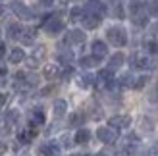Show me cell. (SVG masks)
Wrapping results in <instances>:
<instances>
[{
	"label": "cell",
	"instance_id": "obj_1",
	"mask_svg": "<svg viewBox=\"0 0 158 156\" xmlns=\"http://www.w3.org/2000/svg\"><path fill=\"white\" fill-rule=\"evenodd\" d=\"M106 37H108V43H112L114 46H125L127 44V33H125L122 27H110L106 31Z\"/></svg>",
	"mask_w": 158,
	"mask_h": 156
},
{
	"label": "cell",
	"instance_id": "obj_2",
	"mask_svg": "<svg viewBox=\"0 0 158 156\" xmlns=\"http://www.w3.org/2000/svg\"><path fill=\"white\" fill-rule=\"evenodd\" d=\"M97 137L104 145H112V143H116V139H118V129H114V127H98Z\"/></svg>",
	"mask_w": 158,
	"mask_h": 156
},
{
	"label": "cell",
	"instance_id": "obj_3",
	"mask_svg": "<svg viewBox=\"0 0 158 156\" xmlns=\"http://www.w3.org/2000/svg\"><path fill=\"white\" fill-rule=\"evenodd\" d=\"M43 27H44V31H46L48 35H58V33H62V31H64V21L54 15V18H48V19L44 21Z\"/></svg>",
	"mask_w": 158,
	"mask_h": 156
},
{
	"label": "cell",
	"instance_id": "obj_4",
	"mask_svg": "<svg viewBox=\"0 0 158 156\" xmlns=\"http://www.w3.org/2000/svg\"><path fill=\"white\" fill-rule=\"evenodd\" d=\"M58 152H60V145L54 141H48L39 146V156H58Z\"/></svg>",
	"mask_w": 158,
	"mask_h": 156
},
{
	"label": "cell",
	"instance_id": "obj_5",
	"mask_svg": "<svg viewBox=\"0 0 158 156\" xmlns=\"http://www.w3.org/2000/svg\"><path fill=\"white\" fill-rule=\"evenodd\" d=\"M12 6V10H14V14L18 15L19 19H29L31 18V10L23 4V2H19V0H14V2L10 4Z\"/></svg>",
	"mask_w": 158,
	"mask_h": 156
},
{
	"label": "cell",
	"instance_id": "obj_6",
	"mask_svg": "<svg viewBox=\"0 0 158 156\" xmlns=\"http://www.w3.org/2000/svg\"><path fill=\"white\" fill-rule=\"evenodd\" d=\"M81 23H83L85 29H97L100 25V15L91 14V12H85L83 18H81Z\"/></svg>",
	"mask_w": 158,
	"mask_h": 156
},
{
	"label": "cell",
	"instance_id": "obj_7",
	"mask_svg": "<svg viewBox=\"0 0 158 156\" xmlns=\"http://www.w3.org/2000/svg\"><path fill=\"white\" fill-rule=\"evenodd\" d=\"M83 41H85V33H83L81 29H72L66 35V39H64L66 44H81Z\"/></svg>",
	"mask_w": 158,
	"mask_h": 156
},
{
	"label": "cell",
	"instance_id": "obj_8",
	"mask_svg": "<svg viewBox=\"0 0 158 156\" xmlns=\"http://www.w3.org/2000/svg\"><path fill=\"white\" fill-rule=\"evenodd\" d=\"M91 52H93V56H97L98 60H102L108 54V46H106V43H102V41H93Z\"/></svg>",
	"mask_w": 158,
	"mask_h": 156
},
{
	"label": "cell",
	"instance_id": "obj_9",
	"mask_svg": "<svg viewBox=\"0 0 158 156\" xmlns=\"http://www.w3.org/2000/svg\"><path fill=\"white\" fill-rule=\"evenodd\" d=\"M129 123H131L129 116H114V118H110V127H114V129L129 127Z\"/></svg>",
	"mask_w": 158,
	"mask_h": 156
},
{
	"label": "cell",
	"instance_id": "obj_10",
	"mask_svg": "<svg viewBox=\"0 0 158 156\" xmlns=\"http://www.w3.org/2000/svg\"><path fill=\"white\" fill-rule=\"evenodd\" d=\"M97 79H98V83H100V85H104V87H108V85L114 81V69H110V68H106V69H100Z\"/></svg>",
	"mask_w": 158,
	"mask_h": 156
},
{
	"label": "cell",
	"instance_id": "obj_11",
	"mask_svg": "<svg viewBox=\"0 0 158 156\" xmlns=\"http://www.w3.org/2000/svg\"><path fill=\"white\" fill-rule=\"evenodd\" d=\"M133 21H135V25H147V19H148V12L147 8L143 10H133Z\"/></svg>",
	"mask_w": 158,
	"mask_h": 156
},
{
	"label": "cell",
	"instance_id": "obj_12",
	"mask_svg": "<svg viewBox=\"0 0 158 156\" xmlns=\"http://www.w3.org/2000/svg\"><path fill=\"white\" fill-rule=\"evenodd\" d=\"M23 31H25V29H23L19 23H12V25H8L6 33H8V37H10V39H14V41H15V39H21Z\"/></svg>",
	"mask_w": 158,
	"mask_h": 156
},
{
	"label": "cell",
	"instance_id": "obj_13",
	"mask_svg": "<svg viewBox=\"0 0 158 156\" xmlns=\"http://www.w3.org/2000/svg\"><path fill=\"white\" fill-rule=\"evenodd\" d=\"M8 60H10L12 64H19V62L25 60V52H23V48H12V50H10V56H8Z\"/></svg>",
	"mask_w": 158,
	"mask_h": 156
},
{
	"label": "cell",
	"instance_id": "obj_14",
	"mask_svg": "<svg viewBox=\"0 0 158 156\" xmlns=\"http://www.w3.org/2000/svg\"><path fill=\"white\" fill-rule=\"evenodd\" d=\"M66 110H68V102L58 98L56 102H54V116H56V118H62V116L66 114Z\"/></svg>",
	"mask_w": 158,
	"mask_h": 156
},
{
	"label": "cell",
	"instance_id": "obj_15",
	"mask_svg": "<svg viewBox=\"0 0 158 156\" xmlns=\"http://www.w3.org/2000/svg\"><path fill=\"white\" fill-rule=\"evenodd\" d=\"M44 123V114H43V110H35L33 114H31V123L29 125L31 127H39V125H43Z\"/></svg>",
	"mask_w": 158,
	"mask_h": 156
},
{
	"label": "cell",
	"instance_id": "obj_16",
	"mask_svg": "<svg viewBox=\"0 0 158 156\" xmlns=\"http://www.w3.org/2000/svg\"><path fill=\"white\" fill-rule=\"evenodd\" d=\"M89 139H91V133H89V129H79L75 137H73V141L77 145H85V143H89Z\"/></svg>",
	"mask_w": 158,
	"mask_h": 156
},
{
	"label": "cell",
	"instance_id": "obj_17",
	"mask_svg": "<svg viewBox=\"0 0 158 156\" xmlns=\"http://www.w3.org/2000/svg\"><path fill=\"white\" fill-rule=\"evenodd\" d=\"M123 60H125V58H123V54H122V52H116L114 56H112V58L108 60V68H110V69L122 68V64H123Z\"/></svg>",
	"mask_w": 158,
	"mask_h": 156
},
{
	"label": "cell",
	"instance_id": "obj_18",
	"mask_svg": "<svg viewBox=\"0 0 158 156\" xmlns=\"http://www.w3.org/2000/svg\"><path fill=\"white\" fill-rule=\"evenodd\" d=\"M35 135H37V127H31L29 125V129H25V131H21V133H19V141L21 143H29Z\"/></svg>",
	"mask_w": 158,
	"mask_h": 156
},
{
	"label": "cell",
	"instance_id": "obj_19",
	"mask_svg": "<svg viewBox=\"0 0 158 156\" xmlns=\"http://www.w3.org/2000/svg\"><path fill=\"white\" fill-rule=\"evenodd\" d=\"M43 56H44V46H39V48L33 52V56H31V60H29V66L33 68V66H37L39 62L43 60Z\"/></svg>",
	"mask_w": 158,
	"mask_h": 156
},
{
	"label": "cell",
	"instance_id": "obj_20",
	"mask_svg": "<svg viewBox=\"0 0 158 156\" xmlns=\"http://www.w3.org/2000/svg\"><path fill=\"white\" fill-rule=\"evenodd\" d=\"M93 81H94V77L91 73H83L81 77H79V87H81V89H89L93 85Z\"/></svg>",
	"mask_w": 158,
	"mask_h": 156
},
{
	"label": "cell",
	"instance_id": "obj_21",
	"mask_svg": "<svg viewBox=\"0 0 158 156\" xmlns=\"http://www.w3.org/2000/svg\"><path fill=\"white\" fill-rule=\"evenodd\" d=\"M98 58L97 56H85V58H81V62H79V64H81V68H93V66H97L98 64Z\"/></svg>",
	"mask_w": 158,
	"mask_h": 156
},
{
	"label": "cell",
	"instance_id": "obj_22",
	"mask_svg": "<svg viewBox=\"0 0 158 156\" xmlns=\"http://www.w3.org/2000/svg\"><path fill=\"white\" fill-rule=\"evenodd\" d=\"M58 73H60L58 66H46L44 68V77L46 79H54V77H58Z\"/></svg>",
	"mask_w": 158,
	"mask_h": 156
},
{
	"label": "cell",
	"instance_id": "obj_23",
	"mask_svg": "<svg viewBox=\"0 0 158 156\" xmlns=\"http://www.w3.org/2000/svg\"><path fill=\"white\" fill-rule=\"evenodd\" d=\"M33 37H35V29H25L21 35V43L23 44H33Z\"/></svg>",
	"mask_w": 158,
	"mask_h": 156
},
{
	"label": "cell",
	"instance_id": "obj_24",
	"mask_svg": "<svg viewBox=\"0 0 158 156\" xmlns=\"http://www.w3.org/2000/svg\"><path fill=\"white\" fill-rule=\"evenodd\" d=\"M112 14L116 15L118 19H123V8H122V2H120V0H114V4H112Z\"/></svg>",
	"mask_w": 158,
	"mask_h": 156
},
{
	"label": "cell",
	"instance_id": "obj_25",
	"mask_svg": "<svg viewBox=\"0 0 158 156\" xmlns=\"http://www.w3.org/2000/svg\"><path fill=\"white\" fill-rule=\"evenodd\" d=\"M118 83H120L122 87H133V85H135V83H133V75L131 73H123Z\"/></svg>",
	"mask_w": 158,
	"mask_h": 156
},
{
	"label": "cell",
	"instance_id": "obj_26",
	"mask_svg": "<svg viewBox=\"0 0 158 156\" xmlns=\"http://www.w3.org/2000/svg\"><path fill=\"white\" fill-rule=\"evenodd\" d=\"M18 118H19V112H18V110L6 112V123H8V125H14V123L18 121Z\"/></svg>",
	"mask_w": 158,
	"mask_h": 156
},
{
	"label": "cell",
	"instance_id": "obj_27",
	"mask_svg": "<svg viewBox=\"0 0 158 156\" xmlns=\"http://www.w3.org/2000/svg\"><path fill=\"white\" fill-rule=\"evenodd\" d=\"M83 14H85V10H81V8H73V10L69 12V19H72L73 23H75V21H81Z\"/></svg>",
	"mask_w": 158,
	"mask_h": 156
},
{
	"label": "cell",
	"instance_id": "obj_28",
	"mask_svg": "<svg viewBox=\"0 0 158 156\" xmlns=\"http://www.w3.org/2000/svg\"><path fill=\"white\" fill-rule=\"evenodd\" d=\"M147 12H148V15H154V18H158V0H152V2L147 4Z\"/></svg>",
	"mask_w": 158,
	"mask_h": 156
},
{
	"label": "cell",
	"instance_id": "obj_29",
	"mask_svg": "<svg viewBox=\"0 0 158 156\" xmlns=\"http://www.w3.org/2000/svg\"><path fill=\"white\" fill-rule=\"evenodd\" d=\"M81 123H83V114L81 112H77V114H73L72 118H69V125L77 127V125H81Z\"/></svg>",
	"mask_w": 158,
	"mask_h": 156
},
{
	"label": "cell",
	"instance_id": "obj_30",
	"mask_svg": "<svg viewBox=\"0 0 158 156\" xmlns=\"http://www.w3.org/2000/svg\"><path fill=\"white\" fill-rule=\"evenodd\" d=\"M58 60H60V62H72V60H73V52H72V50L60 52V54H58Z\"/></svg>",
	"mask_w": 158,
	"mask_h": 156
},
{
	"label": "cell",
	"instance_id": "obj_31",
	"mask_svg": "<svg viewBox=\"0 0 158 156\" xmlns=\"http://www.w3.org/2000/svg\"><path fill=\"white\" fill-rule=\"evenodd\" d=\"M145 48L151 52V54H156L158 52V43H154V41H148V43H145Z\"/></svg>",
	"mask_w": 158,
	"mask_h": 156
},
{
	"label": "cell",
	"instance_id": "obj_32",
	"mask_svg": "<svg viewBox=\"0 0 158 156\" xmlns=\"http://www.w3.org/2000/svg\"><path fill=\"white\" fill-rule=\"evenodd\" d=\"M147 81H148V77H147V75H143V77H139V79L135 81V85H133V87H135V89H143L145 85H147Z\"/></svg>",
	"mask_w": 158,
	"mask_h": 156
},
{
	"label": "cell",
	"instance_id": "obj_33",
	"mask_svg": "<svg viewBox=\"0 0 158 156\" xmlns=\"http://www.w3.org/2000/svg\"><path fill=\"white\" fill-rule=\"evenodd\" d=\"M52 2H54V0H39V4H41V6H44V8L52 6Z\"/></svg>",
	"mask_w": 158,
	"mask_h": 156
},
{
	"label": "cell",
	"instance_id": "obj_34",
	"mask_svg": "<svg viewBox=\"0 0 158 156\" xmlns=\"http://www.w3.org/2000/svg\"><path fill=\"white\" fill-rule=\"evenodd\" d=\"M4 152H6V145H4L2 141H0V156H2Z\"/></svg>",
	"mask_w": 158,
	"mask_h": 156
},
{
	"label": "cell",
	"instance_id": "obj_35",
	"mask_svg": "<svg viewBox=\"0 0 158 156\" xmlns=\"http://www.w3.org/2000/svg\"><path fill=\"white\" fill-rule=\"evenodd\" d=\"M4 102H6V96H4V95H2V92H0V106H2V104H4Z\"/></svg>",
	"mask_w": 158,
	"mask_h": 156
},
{
	"label": "cell",
	"instance_id": "obj_36",
	"mask_svg": "<svg viewBox=\"0 0 158 156\" xmlns=\"http://www.w3.org/2000/svg\"><path fill=\"white\" fill-rule=\"evenodd\" d=\"M0 75H6V68L4 66H0Z\"/></svg>",
	"mask_w": 158,
	"mask_h": 156
},
{
	"label": "cell",
	"instance_id": "obj_37",
	"mask_svg": "<svg viewBox=\"0 0 158 156\" xmlns=\"http://www.w3.org/2000/svg\"><path fill=\"white\" fill-rule=\"evenodd\" d=\"M2 14H4V6H2V4H0V15H2Z\"/></svg>",
	"mask_w": 158,
	"mask_h": 156
},
{
	"label": "cell",
	"instance_id": "obj_38",
	"mask_svg": "<svg viewBox=\"0 0 158 156\" xmlns=\"http://www.w3.org/2000/svg\"><path fill=\"white\" fill-rule=\"evenodd\" d=\"M139 156H148V154H139Z\"/></svg>",
	"mask_w": 158,
	"mask_h": 156
},
{
	"label": "cell",
	"instance_id": "obj_39",
	"mask_svg": "<svg viewBox=\"0 0 158 156\" xmlns=\"http://www.w3.org/2000/svg\"><path fill=\"white\" fill-rule=\"evenodd\" d=\"M75 156H83V154H75ZM85 156H87V154H85Z\"/></svg>",
	"mask_w": 158,
	"mask_h": 156
},
{
	"label": "cell",
	"instance_id": "obj_40",
	"mask_svg": "<svg viewBox=\"0 0 158 156\" xmlns=\"http://www.w3.org/2000/svg\"><path fill=\"white\" fill-rule=\"evenodd\" d=\"M91 2H97V0H91Z\"/></svg>",
	"mask_w": 158,
	"mask_h": 156
},
{
	"label": "cell",
	"instance_id": "obj_41",
	"mask_svg": "<svg viewBox=\"0 0 158 156\" xmlns=\"http://www.w3.org/2000/svg\"><path fill=\"white\" fill-rule=\"evenodd\" d=\"M0 46H2V43H0Z\"/></svg>",
	"mask_w": 158,
	"mask_h": 156
}]
</instances>
